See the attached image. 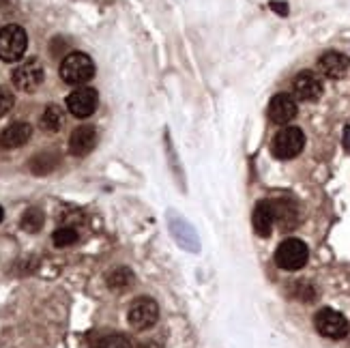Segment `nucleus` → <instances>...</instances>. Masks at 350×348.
I'll list each match as a JSON object with an SVG mask.
<instances>
[{"instance_id":"dca6fc26","label":"nucleus","mask_w":350,"mask_h":348,"mask_svg":"<svg viewBox=\"0 0 350 348\" xmlns=\"http://www.w3.org/2000/svg\"><path fill=\"white\" fill-rule=\"evenodd\" d=\"M63 123H65V114H63V110H60V105L50 103L41 114V127L50 133H56V131H60Z\"/></svg>"},{"instance_id":"4468645a","label":"nucleus","mask_w":350,"mask_h":348,"mask_svg":"<svg viewBox=\"0 0 350 348\" xmlns=\"http://www.w3.org/2000/svg\"><path fill=\"white\" fill-rule=\"evenodd\" d=\"M33 135V127H30L26 120H15L9 127L0 131V146L3 148H18L26 144Z\"/></svg>"},{"instance_id":"39448f33","label":"nucleus","mask_w":350,"mask_h":348,"mask_svg":"<svg viewBox=\"0 0 350 348\" xmlns=\"http://www.w3.org/2000/svg\"><path fill=\"white\" fill-rule=\"evenodd\" d=\"M314 327L323 338L329 340H344L350 331V325L346 321V316L331 310V308H323L321 312H316L314 316Z\"/></svg>"},{"instance_id":"f03ea898","label":"nucleus","mask_w":350,"mask_h":348,"mask_svg":"<svg viewBox=\"0 0 350 348\" xmlns=\"http://www.w3.org/2000/svg\"><path fill=\"white\" fill-rule=\"evenodd\" d=\"M28 48L26 30L18 24H7L0 28V60L5 63H18L24 58Z\"/></svg>"},{"instance_id":"7ed1b4c3","label":"nucleus","mask_w":350,"mask_h":348,"mask_svg":"<svg viewBox=\"0 0 350 348\" xmlns=\"http://www.w3.org/2000/svg\"><path fill=\"white\" fill-rule=\"evenodd\" d=\"M303 146H306V133L299 127L286 125L284 129L275 133V138H273L271 153L278 159H295L303 150Z\"/></svg>"},{"instance_id":"9b49d317","label":"nucleus","mask_w":350,"mask_h":348,"mask_svg":"<svg viewBox=\"0 0 350 348\" xmlns=\"http://www.w3.org/2000/svg\"><path fill=\"white\" fill-rule=\"evenodd\" d=\"M97 146V129L93 125H80L69 138V153L73 157H86Z\"/></svg>"},{"instance_id":"9d476101","label":"nucleus","mask_w":350,"mask_h":348,"mask_svg":"<svg viewBox=\"0 0 350 348\" xmlns=\"http://www.w3.org/2000/svg\"><path fill=\"white\" fill-rule=\"evenodd\" d=\"M299 108H297V101L293 95L288 93H280L269 101V118L273 120L275 125H286L297 116Z\"/></svg>"},{"instance_id":"5701e85b","label":"nucleus","mask_w":350,"mask_h":348,"mask_svg":"<svg viewBox=\"0 0 350 348\" xmlns=\"http://www.w3.org/2000/svg\"><path fill=\"white\" fill-rule=\"evenodd\" d=\"M271 9H273V11H278L280 15H286V13H288V7H286L284 3H280V0H273V3H271Z\"/></svg>"},{"instance_id":"6ab92c4d","label":"nucleus","mask_w":350,"mask_h":348,"mask_svg":"<svg viewBox=\"0 0 350 348\" xmlns=\"http://www.w3.org/2000/svg\"><path fill=\"white\" fill-rule=\"evenodd\" d=\"M43 211L41 209H28L26 213L22 215V230L26 232H39L43 226Z\"/></svg>"},{"instance_id":"a211bd4d","label":"nucleus","mask_w":350,"mask_h":348,"mask_svg":"<svg viewBox=\"0 0 350 348\" xmlns=\"http://www.w3.org/2000/svg\"><path fill=\"white\" fill-rule=\"evenodd\" d=\"M133 284V273H131V269L127 267H118L114 271H110L108 273V286L112 291H127L129 286Z\"/></svg>"},{"instance_id":"6e6552de","label":"nucleus","mask_w":350,"mask_h":348,"mask_svg":"<svg viewBox=\"0 0 350 348\" xmlns=\"http://www.w3.org/2000/svg\"><path fill=\"white\" fill-rule=\"evenodd\" d=\"M43 80H45V71H43V65L37 58L26 60L24 65H20L13 71V84L20 90H26V93L37 90L43 84Z\"/></svg>"},{"instance_id":"412c9836","label":"nucleus","mask_w":350,"mask_h":348,"mask_svg":"<svg viewBox=\"0 0 350 348\" xmlns=\"http://www.w3.org/2000/svg\"><path fill=\"white\" fill-rule=\"evenodd\" d=\"M97 348H131V342L129 338L120 336V334H114V336H105L99 340Z\"/></svg>"},{"instance_id":"f8f14e48","label":"nucleus","mask_w":350,"mask_h":348,"mask_svg":"<svg viewBox=\"0 0 350 348\" xmlns=\"http://www.w3.org/2000/svg\"><path fill=\"white\" fill-rule=\"evenodd\" d=\"M318 69L323 71V75L331 80H342L350 71V58L346 54L340 52H325L321 58H318Z\"/></svg>"},{"instance_id":"ddd939ff","label":"nucleus","mask_w":350,"mask_h":348,"mask_svg":"<svg viewBox=\"0 0 350 348\" xmlns=\"http://www.w3.org/2000/svg\"><path fill=\"white\" fill-rule=\"evenodd\" d=\"M252 224H254V232L258 237H271L273 226H275V206H273V200H260L254 209L252 215Z\"/></svg>"},{"instance_id":"f3484780","label":"nucleus","mask_w":350,"mask_h":348,"mask_svg":"<svg viewBox=\"0 0 350 348\" xmlns=\"http://www.w3.org/2000/svg\"><path fill=\"white\" fill-rule=\"evenodd\" d=\"M58 161H60V157L56 155V153H39V155H35L33 157V161H30V170H33L35 174H50L56 165H58Z\"/></svg>"},{"instance_id":"aec40b11","label":"nucleus","mask_w":350,"mask_h":348,"mask_svg":"<svg viewBox=\"0 0 350 348\" xmlns=\"http://www.w3.org/2000/svg\"><path fill=\"white\" fill-rule=\"evenodd\" d=\"M52 239H54V245L56 247H69V245L75 243V241H78V230L71 228V226H63V228H58L54 232Z\"/></svg>"},{"instance_id":"1a4fd4ad","label":"nucleus","mask_w":350,"mask_h":348,"mask_svg":"<svg viewBox=\"0 0 350 348\" xmlns=\"http://www.w3.org/2000/svg\"><path fill=\"white\" fill-rule=\"evenodd\" d=\"M293 93L301 101H316L323 95V82L314 71H301L293 80Z\"/></svg>"},{"instance_id":"20e7f679","label":"nucleus","mask_w":350,"mask_h":348,"mask_svg":"<svg viewBox=\"0 0 350 348\" xmlns=\"http://www.w3.org/2000/svg\"><path fill=\"white\" fill-rule=\"evenodd\" d=\"M310 250L301 239H286L275 252V265L284 271H299L308 265Z\"/></svg>"},{"instance_id":"0eeeda50","label":"nucleus","mask_w":350,"mask_h":348,"mask_svg":"<svg viewBox=\"0 0 350 348\" xmlns=\"http://www.w3.org/2000/svg\"><path fill=\"white\" fill-rule=\"evenodd\" d=\"M99 105V95L95 88H75L73 93L67 97V108L75 118H88L90 114H95Z\"/></svg>"},{"instance_id":"b1692460","label":"nucleus","mask_w":350,"mask_h":348,"mask_svg":"<svg viewBox=\"0 0 350 348\" xmlns=\"http://www.w3.org/2000/svg\"><path fill=\"white\" fill-rule=\"evenodd\" d=\"M344 146H346V148H350V125H348V127H344Z\"/></svg>"},{"instance_id":"423d86ee","label":"nucleus","mask_w":350,"mask_h":348,"mask_svg":"<svg viewBox=\"0 0 350 348\" xmlns=\"http://www.w3.org/2000/svg\"><path fill=\"white\" fill-rule=\"evenodd\" d=\"M129 325L138 331H146L150 327H155V323L159 321V306L155 299L150 297H138L129 306Z\"/></svg>"},{"instance_id":"2eb2a0df","label":"nucleus","mask_w":350,"mask_h":348,"mask_svg":"<svg viewBox=\"0 0 350 348\" xmlns=\"http://www.w3.org/2000/svg\"><path fill=\"white\" fill-rule=\"evenodd\" d=\"M273 206H275V224H280L284 230L295 228V224H297V209L293 206V202H288V200H273Z\"/></svg>"},{"instance_id":"4be33fe9","label":"nucleus","mask_w":350,"mask_h":348,"mask_svg":"<svg viewBox=\"0 0 350 348\" xmlns=\"http://www.w3.org/2000/svg\"><path fill=\"white\" fill-rule=\"evenodd\" d=\"M13 103H15V97H13L11 90L5 88V86H0V116H5L7 112H11Z\"/></svg>"},{"instance_id":"f257e3e1","label":"nucleus","mask_w":350,"mask_h":348,"mask_svg":"<svg viewBox=\"0 0 350 348\" xmlns=\"http://www.w3.org/2000/svg\"><path fill=\"white\" fill-rule=\"evenodd\" d=\"M95 75V63L93 58L84 52H71L60 63V78L71 86H82Z\"/></svg>"},{"instance_id":"393cba45","label":"nucleus","mask_w":350,"mask_h":348,"mask_svg":"<svg viewBox=\"0 0 350 348\" xmlns=\"http://www.w3.org/2000/svg\"><path fill=\"white\" fill-rule=\"evenodd\" d=\"M140 348H161L157 342H144V344H140Z\"/></svg>"},{"instance_id":"a878e982","label":"nucleus","mask_w":350,"mask_h":348,"mask_svg":"<svg viewBox=\"0 0 350 348\" xmlns=\"http://www.w3.org/2000/svg\"><path fill=\"white\" fill-rule=\"evenodd\" d=\"M3 217H5V211H3V206H0V222H3Z\"/></svg>"}]
</instances>
